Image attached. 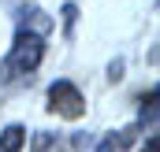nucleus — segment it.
I'll return each mask as SVG.
<instances>
[{
	"label": "nucleus",
	"mask_w": 160,
	"mask_h": 152,
	"mask_svg": "<svg viewBox=\"0 0 160 152\" xmlns=\"http://www.w3.org/2000/svg\"><path fill=\"white\" fill-rule=\"evenodd\" d=\"M134 134H138V126H127V130H116L112 137H104L101 145H97V152H123L134 145Z\"/></svg>",
	"instance_id": "obj_3"
},
{
	"label": "nucleus",
	"mask_w": 160,
	"mask_h": 152,
	"mask_svg": "<svg viewBox=\"0 0 160 152\" xmlns=\"http://www.w3.org/2000/svg\"><path fill=\"white\" fill-rule=\"evenodd\" d=\"M22 141H26V130H22V126H8V130L0 134V152H19Z\"/></svg>",
	"instance_id": "obj_5"
},
{
	"label": "nucleus",
	"mask_w": 160,
	"mask_h": 152,
	"mask_svg": "<svg viewBox=\"0 0 160 152\" xmlns=\"http://www.w3.org/2000/svg\"><path fill=\"white\" fill-rule=\"evenodd\" d=\"M75 19H78V7H75V4H63V26H67V34H71Z\"/></svg>",
	"instance_id": "obj_7"
},
{
	"label": "nucleus",
	"mask_w": 160,
	"mask_h": 152,
	"mask_svg": "<svg viewBox=\"0 0 160 152\" xmlns=\"http://www.w3.org/2000/svg\"><path fill=\"white\" fill-rule=\"evenodd\" d=\"M145 152H157V134H149V145H145Z\"/></svg>",
	"instance_id": "obj_8"
},
{
	"label": "nucleus",
	"mask_w": 160,
	"mask_h": 152,
	"mask_svg": "<svg viewBox=\"0 0 160 152\" xmlns=\"http://www.w3.org/2000/svg\"><path fill=\"white\" fill-rule=\"evenodd\" d=\"M41 56H45V37L41 34H30V30H19L8 59L0 63V85H8V82H15V78H22V74H34Z\"/></svg>",
	"instance_id": "obj_1"
},
{
	"label": "nucleus",
	"mask_w": 160,
	"mask_h": 152,
	"mask_svg": "<svg viewBox=\"0 0 160 152\" xmlns=\"http://www.w3.org/2000/svg\"><path fill=\"white\" fill-rule=\"evenodd\" d=\"M142 119H149V126L157 122V89H149V104L142 108Z\"/></svg>",
	"instance_id": "obj_6"
},
{
	"label": "nucleus",
	"mask_w": 160,
	"mask_h": 152,
	"mask_svg": "<svg viewBox=\"0 0 160 152\" xmlns=\"http://www.w3.org/2000/svg\"><path fill=\"white\" fill-rule=\"evenodd\" d=\"M22 30H30V34H48L52 30V19L45 15V11H38V7H30V11H22Z\"/></svg>",
	"instance_id": "obj_4"
},
{
	"label": "nucleus",
	"mask_w": 160,
	"mask_h": 152,
	"mask_svg": "<svg viewBox=\"0 0 160 152\" xmlns=\"http://www.w3.org/2000/svg\"><path fill=\"white\" fill-rule=\"evenodd\" d=\"M48 108L56 115H63V119H82V115H86V97L78 93L75 82L60 78V82L48 85Z\"/></svg>",
	"instance_id": "obj_2"
}]
</instances>
